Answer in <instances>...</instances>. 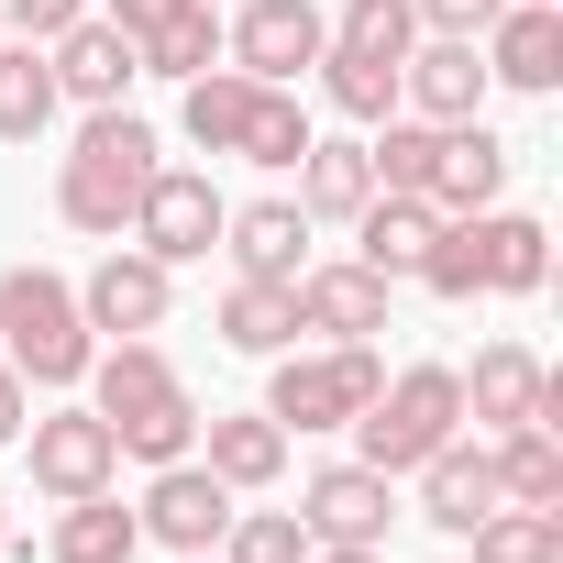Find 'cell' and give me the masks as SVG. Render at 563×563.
<instances>
[{
	"mask_svg": "<svg viewBox=\"0 0 563 563\" xmlns=\"http://www.w3.org/2000/svg\"><path fill=\"white\" fill-rule=\"evenodd\" d=\"M89 409L111 420V442L133 453V464H177V453H199V398H188V376L166 365V343L155 332H133V343H111V354H89Z\"/></svg>",
	"mask_w": 563,
	"mask_h": 563,
	"instance_id": "obj_1",
	"label": "cell"
},
{
	"mask_svg": "<svg viewBox=\"0 0 563 563\" xmlns=\"http://www.w3.org/2000/svg\"><path fill=\"white\" fill-rule=\"evenodd\" d=\"M155 166H166L155 122H133V111H89V122H78V144L56 155V221H67V232L122 243V232H133V199H144V177H155Z\"/></svg>",
	"mask_w": 563,
	"mask_h": 563,
	"instance_id": "obj_2",
	"label": "cell"
},
{
	"mask_svg": "<svg viewBox=\"0 0 563 563\" xmlns=\"http://www.w3.org/2000/svg\"><path fill=\"white\" fill-rule=\"evenodd\" d=\"M89 354H100V332L78 321L67 276L56 265H0V365L23 387H45V398H67L89 376Z\"/></svg>",
	"mask_w": 563,
	"mask_h": 563,
	"instance_id": "obj_3",
	"label": "cell"
},
{
	"mask_svg": "<svg viewBox=\"0 0 563 563\" xmlns=\"http://www.w3.org/2000/svg\"><path fill=\"white\" fill-rule=\"evenodd\" d=\"M354 431H365L354 464H376V475H420V464L464 431V365H398V376L354 409Z\"/></svg>",
	"mask_w": 563,
	"mask_h": 563,
	"instance_id": "obj_4",
	"label": "cell"
},
{
	"mask_svg": "<svg viewBox=\"0 0 563 563\" xmlns=\"http://www.w3.org/2000/svg\"><path fill=\"white\" fill-rule=\"evenodd\" d=\"M276 376H265V420L276 431H354V409L387 387V354L376 343H321V354H265Z\"/></svg>",
	"mask_w": 563,
	"mask_h": 563,
	"instance_id": "obj_5",
	"label": "cell"
},
{
	"mask_svg": "<svg viewBox=\"0 0 563 563\" xmlns=\"http://www.w3.org/2000/svg\"><path fill=\"white\" fill-rule=\"evenodd\" d=\"M321 45H332V12H321V0H243V12L221 23V67H243V78H265V89H299V78L321 67Z\"/></svg>",
	"mask_w": 563,
	"mask_h": 563,
	"instance_id": "obj_6",
	"label": "cell"
},
{
	"mask_svg": "<svg viewBox=\"0 0 563 563\" xmlns=\"http://www.w3.org/2000/svg\"><path fill=\"white\" fill-rule=\"evenodd\" d=\"M221 221H232V199L210 188V166H155L144 199H133V243H144L155 265H199V254L221 243Z\"/></svg>",
	"mask_w": 563,
	"mask_h": 563,
	"instance_id": "obj_7",
	"label": "cell"
},
{
	"mask_svg": "<svg viewBox=\"0 0 563 563\" xmlns=\"http://www.w3.org/2000/svg\"><path fill=\"white\" fill-rule=\"evenodd\" d=\"M23 475H34V497H89V486L122 475V442H111L100 409H34L23 420Z\"/></svg>",
	"mask_w": 563,
	"mask_h": 563,
	"instance_id": "obj_8",
	"label": "cell"
},
{
	"mask_svg": "<svg viewBox=\"0 0 563 563\" xmlns=\"http://www.w3.org/2000/svg\"><path fill=\"white\" fill-rule=\"evenodd\" d=\"M166 310H177V265H155L144 243H111V254L78 276V321H89V332H111V343L166 332Z\"/></svg>",
	"mask_w": 563,
	"mask_h": 563,
	"instance_id": "obj_9",
	"label": "cell"
},
{
	"mask_svg": "<svg viewBox=\"0 0 563 563\" xmlns=\"http://www.w3.org/2000/svg\"><path fill=\"white\" fill-rule=\"evenodd\" d=\"M232 508H243V497H232L199 453H177V464L144 475V508H133V519H144V541H166V552H221Z\"/></svg>",
	"mask_w": 563,
	"mask_h": 563,
	"instance_id": "obj_10",
	"label": "cell"
},
{
	"mask_svg": "<svg viewBox=\"0 0 563 563\" xmlns=\"http://www.w3.org/2000/svg\"><path fill=\"white\" fill-rule=\"evenodd\" d=\"M475 56H486V89L552 100L563 89V0H508V12L475 34Z\"/></svg>",
	"mask_w": 563,
	"mask_h": 563,
	"instance_id": "obj_11",
	"label": "cell"
},
{
	"mask_svg": "<svg viewBox=\"0 0 563 563\" xmlns=\"http://www.w3.org/2000/svg\"><path fill=\"white\" fill-rule=\"evenodd\" d=\"M288 310H299V332H321V343H376V332H387V276L354 265V254L299 265V276H288Z\"/></svg>",
	"mask_w": 563,
	"mask_h": 563,
	"instance_id": "obj_12",
	"label": "cell"
},
{
	"mask_svg": "<svg viewBox=\"0 0 563 563\" xmlns=\"http://www.w3.org/2000/svg\"><path fill=\"white\" fill-rule=\"evenodd\" d=\"M387 519H398V475H376V464H321V475L299 486V530H310V541H365V552H387Z\"/></svg>",
	"mask_w": 563,
	"mask_h": 563,
	"instance_id": "obj_13",
	"label": "cell"
},
{
	"mask_svg": "<svg viewBox=\"0 0 563 563\" xmlns=\"http://www.w3.org/2000/svg\"><path fill=\"white\" fill-rule=\"evenodd\" d=\"M45 67H56V100H78V111H122L133 100V78H144V56H133V34L122 23H67L56 45H45Z\"/></svg>",
	"mask_w": 563,
	"mask_h": 563,
	"instance_id": "obj_14",
	"label": "cell"
},
{
	"mask_svg": "<svg viewBox=\"0 0 563 563\" xmlns=\"http://www.w3.org/2000/svg\"><path fill=\"white\" fill-rule=\"evenodd\" d=\"M398 111H420V122H486V56L464 34H420L398 56Z\"/></svg>",
	"mask_w": 563,
	"mask_h": 563,
	"instance_id": "obj_15",
	"label": "cell"
},
{
	"mask_svg": "<svg viewBox=\"0 0 563 563\" xmlns=\"http://www.w3.org/2000/svg\"><path fill=\"white\" fill-rule=\"evenodd\" d=\"M508 166H519V155H508L486 122H442V155H431V188H420V199H431L442 221H475V210L508 199Z\"/></svg>",
	"mask_w": 563,
	"mask_h": 563,
	"instance_id": "obj_16",
	"label": "cell"
},
{
	"mask_svg": "<svg viewBox=\"0 0 563 563\" xmlns=\"http://www.w3.org/2000/svg\"><path fill=\"white\" fill-rule=\"evenodd\" d=\"M310 210L299 199H243L232 221H221V254H232V276H265V288H288V276L310 265Z\"/></svg>",
	"mask_w": 563,
	"mask_h": 563,
	"instance_id": "obj_17",
	"label": "cell"
},
{
	"mask_svg": "<svg viewBox=\"0 0 563 563\" xmlns=\"http://www.w3.org/2000/svg\"><path fill=\"white\" fill-rule=\"evenodd\" d=\"M541 409H552V365H541L530 343H486L475 376H464V420L497 442V431H519V420H541Z\"/></svg>",
	"mask_w": 563,
	"mask_h": 563,
	"instance_id": "obj_18",
	"label": "cell"
},
{
	"mask_svg": "<svg viewBox=\"0 0 563 563\" xmlns=\"http://www.w3.org/2000/svg\"><path fill=\"white\" fill-rule=\"evenodd\" d=\"M486 508H508V497H497V453L453 431V442H442V453L420 464V519H431L442 541H464V530H475Z\"/></svg>",
	"mask_w": 563,
	"mask_h": 563,
	"instance_id": "obj_19",
	"label": "cell"
},
{
	"mask_svg": "<svg viewBox=\"0 0 563 563\" xmlns=\"http://www.w3.org/2000/svg\"><path fill=\"white\" fill-rule=\"evenodd\" d=\"M199 464H210L232 497H265L276 475H288V431H276L265 409H210V420H199Z\"/></svg>",
	"mask_w": 563,
	"mask_h": 563,
	"instance_id": "obj_20",
	"label": "cell"
},
{
	"mask_svg": "<svg viewBox=\"0 0 563 563\" xmlns=\"http://www.w3.org/2000/svg\"><path fill=\"white\" fill-rule=\"evenodd\" d=\"M343 232H354V265H376L387 288H398V276H420V254H431L442 210H431V199H398V188H376V199H365Z\"/></svg>",
	"mask_w": 563,
	"mask_h": 563,
	"instance_id": "obj_21",
	"label": "cell"
},
{
	"mask_svg": "<svg viewBox=\"0 0 563 563\" xmlns=\"http://www.w3.org/2000/svg\"><path fill=\"white\" fill-rule=\"evenodd\" d=\"M133 552H144V519H133L111 486L56 497V519H45V563H133Z\"/></svg>",
	"mask_w": 563,
	"mask_h": 563,
	"instance_id": "obj_22",
	"label": "cell"
},
{
	"mask_svg": "<svg viewBox=\"0 0 563 563\" xmlns=\"http://www.w3.org/2000/svg\"><path fill=\"white\" fill-rule=\"evenodd\" d=\"M475 243H486V299H541L552 232H541L530 210H475Z\"/></svg>",
	"mask_w": 563,
	"mask_h": 563,
	"instance_id": "obj_23",
	"label": "cell"
},
{
	"mask_svg": "<svg viewBox=\"0 0 563 563\" xmlns=\"http://www.w3.org/2000/svg\"><path fill=\"white\" fill-rule=\"evenodd\" d=\"M254 89H265V78H243V67H199V78L177 89V133H188L199 155H232L243 122H254Z\"/></svg>",
	"mask_w": 563,
	"mask_h": 563,
	"instance_id": "obj_24",
	"label": "cell"
},
{
	"mask_svg": "<svg viewBox=\"0 0 563 563\" xmlns=\"http://www.w3.org/2000/svg\"><path fill=\"white\" fill-rule=\"evenodd\" d=\"M288 177H299V210H310V221H332V232H343V221L376 199V166H365V144H332V133H310V155H299Z\"/></svg>",
	"mask_w": 563,
	"mask_h": 563,
	"instance_id": "obj_25",
	"label": "cell"
},
{
	"mask_svg": "<svg viewBox=\"0 0 563 563\" xmlns=\"http://www.w3.org/2000/svg\"><path fill=\"white\" fill-rule=\"evenodd\" d=\"M486 453H497V497L508 508H563V442H552V420H519Z\"/></svg>",
	"mask_w": 563,
	"mask_h": 563,
	"instance_id": "obj_26",
	"label": "cell"
},
{
	"mask_svg": "<svg viewBox=\"0 0 563 563\" xmlns=\"http://www.w3.org/2000/svg\"><path fill=\"white\" fill-rule=\"evenodd\" d=\"M56 111H67V100H56V67H45V45L0 34V144H34Z\"/></svg>",
	"mask_w": 563,
	"mask_h": 563,
	"instance_id": "obj_27",
	"label": "cell"
},
{
	"mask_svg": "<svg viewBox=\"0 0 563 563\" xmlns=\"http://www.w3.org/2000/svg\"><path fill=\"white\" fill-rule=\"evenodd\" d=\"M221 343H232V354H288V343H299L288 288H265V276H232V288H221Z\"/></svg>",
	"mask_w": 563,
	"mask_h": 563,
	"instance_id": "obj_28",
	"label": "cell"
},
{
	"mask_svg": "<svg viewBox=\"0 0 563 563\" xmlns=\"http://www.w3.org/2000/svg\"><path fill=\"white\" fill-rule=\"evenodd\" d=\"M310 78H321V100H332L343 122H387V111H398V67H387V56L321 45V67H310Z\"/></svg>",
	"mask_w": 563,
	"mask_h": 563,
	"instance_id": "obj_29",
	"label": "cell"
},
{
	"mask_svg": "<svg viewBox=\"0 0 563 563\" xmlns=\"http://www.w3.org/2000/svg\"><path fill=\"white\" fill-rule=\"evenodd\" d=\"M475 563H563V508H486L464 530Z\"/></svg>",
	"mask_w": 563,
	"mask_h": 563,
	"instance_id": "obj_30",
	"label": "cell"
},
{
	"mask_svg": "<svg viewBox=\"0 0 563 563\" xmlns=\"http://www.w3.org/2000/svg\"><path fill=\"white\" fill-rule=\"evenodd\" d=\"M310 133H321V122L299 111V89H254V122H243V144H232V155H243V166H265V177H288V166L310 155Z\"/></svg>",
	"mask_w": 563,
	"mask_h": 563,
	"instance_id": "obj_31",
	"label": "cell"
},
{
	"mask_svg": "<svg viewBox=\"0 0 563 563\" xmlns=\"http://www.w3.org/2000/svg\"><path fill=\"white\" fill-rule=\"evenodd\" d=\"M133 56H144V78H177V89H188L199 67H221V12H210V0H188V12H177V23H155Z\"/></svg>",
	"mask_w": 563,
	"mask_h": 563,
	"instance_id": "obj_32",
	"label": "cell"
},
{
	"mask_svg": "<svg viewBox=\"0 0 563 563\" xmlns=\"http://www.w3.org/2000/svg\"><path fill=\"white\" fill-rule=\"evenodd\" d=\"M431 155H442V122H420V111H387V122H376V144H365L376 188H398V199H420V188H431Z\"/></svg>",
	"mask_w": 563,
	"mask_h": 563,
	"instance_id": "obj_33",
	"label": "cell"
},
{
	"mask_svg": "<svg viewBox=\"0 0 563 563\" xmlns=\"http://www.w3.org/2000/svg\"><path fill=\"white\" fill-rule=\"evenodd\" d=\"M420 288H431V299H453V310H464V299H486V243H475V221H442V232H431Z\"/></svg>",
	"mask_w": 563,
	"mask_h": 563,
	"instance_id": "obj_34",
	"label": "cell"
},
{
	"mask_svg": "<svg viewBox=\"0 0 563 563\" xmlns=\"http://www.w3.org/2000/svg\"><path fill=\"white\" fill-rule=\"evenodd\" d=\"M332 45H354V56H409L420 45V12H409V0H343V12H332Z\"/></svg>",
	"mask_w": 563,
	"mask_h": 563,
	"instance_id": "obj_35",
	"label": "cell"
},
{
	"mask_svg": "<svg viewBox=\"0 0 563 563\" xmlns=\"http://www.w3.org/2000/svg\"><path fill=\"white\" fill-rule=\"evenodd\" d=\"M221 563H310V530H299V508H232V530H221Z\"/></svg>",
	"mask_w": 563,
	"mask_h": 563,
	"instance_id": "obj_36",
	"label": "cell"
},
{
	"mask_svg": "<svg viewBox=\"0 0 563 563\" xmlns=\"http://www.w3.org/2000/svg\"><path fill=\"white\" fill-rule=\"evenodd\" d=\"M0 23H12L23 45H56L67 23H89V0H0Z\"/></svg>",
	"mask_w": 563,
	"mask_h": 563,
	"instance_id": "obj_37",
	"label": "cell"
},
{
	"mask_svg": "<svg viewBox=\"0 0 563 563\" xmlns=\"http://www.w3.org/2000/svg\"><path fill=\"white\" fill-rule=\"evenodd\" d=\"M409 12H420V34H464V45H475V34L508 12V0H409Z\"/></svg>",
	"mask_w": 563,
	"mask_h": 563,
	"instance_id": "obj_38",
	"label": "cell"
},
{
	"mask_svg": "<svg viewBox=\"0 0 563 563\" xmlns=\"http://www.w3.org/2000/svg\"><path fill=\"white\" fill-rule=\"evenodd\" d=\"M89 12H100V23H122V34L144 45L155 23H177V12H188V0H89Z\"/></svg>",
	"mask_w": 563,
	"mask_h": 563,
	"instance_id": "obj_39",
	"label": "cell"
},
{
	"mask_svg": "<svg viewBox=\"0 0 563 563\" xmlns=\"http://www.w3.org/2000/svg\"><path fill=\"white\" fill-rule=\"evenodd\" d=\"M23 420H34V387H23L12 365H0V453H12V442H23Z\"/></svg>",
	"mask_w": 563,
	"mask_h": 563,
	"instance_id": "obj_40",
	"label": "cell"
},
{
	"mask_svg": "<svg viewBox=\"0 0 563 563\" xmlns=\"http://www.w3.org/2000/svg\"><path fill=\"white\" fill-rule=\"evenodd\" d=\"M310 563H387V552H365V541H310Z\"/></svg>",
	"mask_w": 563,
	"mask_h": 563,
	"instance_id": "obj_41",
	"label": "cell"
},
{
	"mask_svg": "<svg viewBox=\"0 0 563 563\" xmlns=\"http://www.w3.org/2000/svg\"><path fill=\"white\" fill-rule=\"evenodd\" d=\"M177 563H221V552H177Z\"/></svg>",
	"mask_w": 563,
	"mask_h": 563,
	"instance_id": "obj_42",
	"label": "cell"
},
{
	"mask_svg": "<svg viewBox=\"0 0 563 563\" xmlns=\"http://www.w3.org/2000/svg\"><path fill=\"white\" fill-rule=\"evenodd\" d=\"M0 541H12V519H0Z\"/></svg>",
	"mask_w": 563,
	"mask_h": 563,
	"instance_id": "obj_43",
	"label": "cell"
},
{
	"mask_svg": "<svg viewBox=\"0 0 563 563\" xmlns=\"http://www.w3.org/2000/svg\"><path fill=\"white\" fill-rule=\"evenodd\" d=\"M0 34H12V23H0Z\"/></svg>",
	"mask_w": 563,
	"mask_h": 563,
	"instance_id": "obj_44",
	"label": "cell"
}]
</instances>
